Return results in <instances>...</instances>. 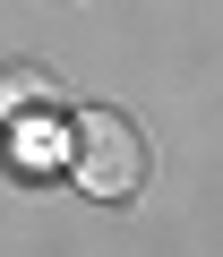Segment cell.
<instances>
[{"label": "cell", "mask_w": 223, "mask_h": 257, "mask_svg": "<svg viewBox=\"0 0 223 257\" xmlns=\"http://www.w3.org/2000/svg\"><path fill=\"white\" fill-rule=\"evenodd\" d=\"M69 172H77V189L94 206H129L146 189V138H138V120L112 111V103L77 111L69 120Z\"/></svg>", "instance_id": "cell-1"}, {"label": "cell", "mask_w": 223, "mask_h": 257, "mask_svg": "<svg viewBox=\"0 0 223 257\" xmlns=\"http://www.w3.org/2000/svg\"><path fill=\"white\" fill-rule=\"evenodd\" d=\"M9 163L35 180V172H69V128L52 111H18L9 120Z\"/></svg>", "instance_id": "cell-2"}, {"label": "cell", "mask_w": 223, "mask_h": 257, "mask_svg": "<svg viewBox=\"0 0 223 257\" xmlns=\"http://www.w3.org/2000/svg\"><path fill=\"white\" fill-rule=\"evenodd\" d=\"M52 103H60V77H52V69H9V77H0V120L52 111Z\"/></svg>", "instance_id": "cell-3"}]
</instances>
